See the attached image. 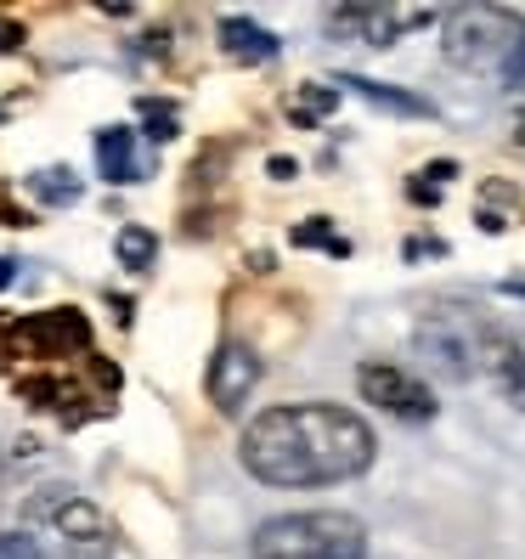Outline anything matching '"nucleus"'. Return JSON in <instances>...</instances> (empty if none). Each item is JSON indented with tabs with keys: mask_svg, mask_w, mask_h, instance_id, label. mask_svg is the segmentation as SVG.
<instances>
[{
	"mask_svg": "<svg viewBox=\"0 0 525 559\" xmlns=\"http://www.w3.org/2000/svg\"><path fill=\"white\" fill-rule=\"evenodd\" d=\"M0 469H7V457H0Z\"/></svg>",
	"mask_w": 525,
	"mask_h": 559,
	"instance_id": "b1692460",
	"label": "nucleus"
},
{
	"mask_svg": "<svg viewBox=\"0 0 525 559\" xmlns=\"http://www.w3.org/2000/svg\"><path fill=\"white\" fill-rule=\"evenodd\" d=\"M23 187H28V199L46 204V210H62V204L80 199V176L74 170H57V164H51V170H35Z\"/></svg>",
	"mask_w": 525,
	"mask_h": 559,
	"instance_id": "ddd939ff",
	"label": "nucleus"
},
{
	"mask_svg": "<svg viewBox=\"0 0 525 559\" xmlns=\"http://www.w3.org/2000/svg\"><path fill=\"white\" fill-rule=\"evenodd\" d=\"M23 525L35 537H51L57 554L62 548H85V543H114L108 514L96 509L91 498H80L74 486H40L23 498Z\"/></svg>",
	"mask_w": 525,
	"mask_h": 559,
	"instance_id": "39448f33",
	"label": "nucleus"
},
{
	"mask_svg": "<svg viewBox=\"0 0 525 559\" xmlns=\"http://www.w3.org/2000/svg\"><path fill=\"white\" fill-rule=\"evenodd\" d=\"M12 277H17V266H12L7 254H0V288H12Z\"/></svg>",
	"mask_w": 525,
	"mask_h": 559,
	"instance_id": "412c9836",
	"label": "nucleus"
},
{
	"mask_svg": "<svg viewBox=\"0 0 525 559\" xmlns=\"http://www.w3.org/2000/svg\"><path fill=\"white\" fill-rule=\"evenodd\" d=\"M423 23H435V7H334L327 12V28H334V35H350V40H362L373 51L396 46L407 28H423Z\"/></svg>",
	"mask_w": 525,
	"mask_h": 559,
	"instance_id": "6e6552de",
	"label": "nucleus"
},
{
	"mask_svg": "<svg viewBox=\"0 0 525 559\" xmlns=\"http://www.w3.org/2000/svg\"><path fill=\"white\" fill-rule=\"evenodd\" d=\"M509 294H525V277H514V283H509Z\"/></svg>",
	"mask_w": 525,
	"mask_h": 559,
	"instance_id": "5701e85b",
	"label": "nucleus"
},
{
	"mask_svg": "<svg viewBox=\"0 0 525 559\" xmlns=\"http://www.w3.org/2000/svg\"><path fill=\"white\" fill-rule=\"evenodd\" d=\"M520 46H525V17L509 7H452L441 17V51L452 69L503 74Z\"/></svg>",
	"mask_w": 525,
	"mask_h": 559,
	"instance_id": "20e7f679",
	"label": "nucleus"
},
{
	"mask_svg": "<svg viewBox=\"0 0 525 559\" xmlns=\"http://www.w3.org/2000/svg\"><path fill=\"white\" fill-rule=\"evenodd\" d=\"M114 254H119L124 272H147L158 260V238L147 233V226H124V233L114 238Z\"/></svg>",
	"mask_w": 525,
	"mask_h": 559,
	"instance_id": "2eb2a0df",
	"label": "nucleus"
},
{
	"mask_svg": "<svg viewBox=\"0 0 525 559\" xmlns=\"http://www.w3.org/2000/svg\"><path fill=\"white\" fill-rule=\"evenodd\" d=\"M514 142H525V108L514 114Z\"/></svg>",
	"mask_w": 525,
	"mask_h": 559,
	"instance_id": "4be33fe9",
	"label": "nucleus"
},
{
	"mask_svg": "<svg viewBox=\"0 0 525 559\" xmlns=\"http://www.w3.org/2000/svg\"><path fill=\"white\" fill-rule=\"evenodd\" d=\"M28 35H23V23H12V17H0V57H7V51H17Z\"/></svg>",
	"mask_w": 525,
	"mask_h": 559,
	"instance_id": "aec40b11",
	"label": "nucleus"
},
{
	"mask_svg": "<svg viewBox=\"0 0 525 559\" xmlns=\"http://www.w3.org/2000/svg\"><path fill=\"white\" fill-rule=\"evenodd\" d=\"M7 345L12 356H91V322L74 306H57V311H35V317H17L7 328Z\"/></svg>",
	"mask_w": 525,
	"mask_h": 559,
	"instance_id": "0eeeda50",
	"label": "nucleus"
},
{
	"mask_svg": "<svg viewBox=\"0 0 525 559\" xmlns=\"http://www.w3.org/2000/svg\"><path fill=\"white\" fill-rule=\"evenodd\" d=\"M503 340H509L503 328L491 322L486 311H475L469 300H435L430 311L418 317V334H413L418 356L430 361L441 379H457V384L475 379V373H491Z\"/></svg>",
	"mask_w": 525,
	"mask_h": 559,
	"instance_id": "f03ea898",
	"label": "nucleus"
},
{
	"mask_svg": "<svg viewBox=\"0 0 525 559\" xmlns=\"http://www.w3.org/2000/svg\"><path fill=\"white\" fill-rule=\"evenodd\" d=\"M334 103H339V91L334 85H300V96H294V103H288V119L294 124H322L327 114H334Z\"/></svg>",
	"mask_w": 525,
	"mask_h": 559,
	"instance_id": "dca6fc26",
	"label": "nucleus"
},
{
	"mask_svg": "<svg viewBox=\"0 0 525 559\" xmlns=\"http://www.w3.org/2000/svg\"><path fill=\"white\" fill-rule=\"evenodd\" d=\"M491 379H498L503 396L525 413V345H520V340H503L498 361H491Z\"/></svg>",
	"mask_w": 525,
	"mask_h": 559,
	"instance_id": "4468645a",
	"label": "nucleus"
},
{
	"mask_svg": "<svg viewBox=\"0 0 525 559\" xmlns=\"http://www.w3.org/2000/svg\"><path fill=\"white\" fill-rule=\"evenodd\" d=\"M254 559H362L368 525L345 509H306V514H272L249 537Z\"/></svg>",
	"mask_w": 525,
	"mask_h": 559,
	"instance_id": "7ed1b4c3",
	"label": "nucleus"
},
{
	"mask_svg": "<svg viewBox=\"0 0 525 559\" xmlns=\"http://www.w3.org/2000/svg\"><path fill=\"white\" fill-rule=\"evenodd\" d=\"M334 85H345V91H356V96H368L373 108L407 114V119H430V114H435L430 103H423V96H413V91H396V85H384V80H368V74H339Z\"/></svg>",
	"mask_w": 525,
	"mask_h": 559,
	"instance_id": "f8f14e48",
	"label": "nucleus"
},
{
	"mask_svg": "<svg viewBox=\"0 0 525 559\" xmlns=\"http://www.w3.org/2000/svg\"><path fill=\"white\" fill-rule=\"evenodd\" d=\"M96 170H103V181H114V187H136L147 176L142 153H136V130H124V124L96 130Z\"/></svg>",
	"mask_w": 525,
	"mask_h": 559,
	"instance_id": "9d476101",
	"label": "nucleus"
},
{
	"mask_svg": "<svg viewBox=\"0 0 525 559\" xmlns=\"http://www.w3.org/2000/svg\"><path fill=\"white\" fill-rule=\"evenodd\" d=\"M220 51L232 62H272L283 46H277L272 28H260L249 17H220Z\"/></svg>",
	"mask_w": 525,
	"mask_h": 559,
	"instance_id": "9b49d317",
	"label": "nucleus"
},
{
	"mask_svg": "<svg viewBox=\"0 0 525 559\" xmlns=\"http://www.w3.org/2000/svg\"><path fill=\"white\" fill-rule=\"evenodd\" d=\"M142 119H147V136H153V142H176L181 119H176L170 103H153V96H147V103H142Z\"/></svg>",
	"mask_w": 525,
	"mask_h": 559,
	"instance_id": "a211bd4d",
	"label": "nucleus"
},
{
	"mask_svg": "<svg viewBox=\"0 0 525 559\" xmlns=\"http://www.w3.org/2000/svg\"><path fill=\"white\" fill-rule=\"evenodd\" d=\"M356 390H362V402H373L379 413L402 418V424H430L435 418V390L413 379L407 368L396 361H362L356 368Z\"/></svg>",
	"mask_w": 525,
	"mask_h": 559,
	"instance_id": "423d86ee",
	"label": "nucleus"
},
{
	"mask_svg": "<svg viewBox=\"0 0 525 559\" xmlns=\"http://www.w3.org/2000/svg\"><path fill=\"white\" fill-rule=\"evenodd\" d=\"M520 345H525V340H520Z\"/></svg>",
	"mask_w": 525,
	"mask_h": 559,
	"instance_id": "393cba45",
	"label": "nucleus"
},
{
	"mask_svg": "<svg viewBox=\"0 0 525 559\" xmlns=\"http://www.w3.org/2000/svg\"><path fill=\"white\" fill-rule=\"evenodd\" d=\"M260 373H266V361H260L249 345L226 340V345L210 356V379H204V384H210V402H215V413L238 418V413H243V402L254 396Z\"/></svg>",
	"mask_w": 525,
	"mask_h": 559,
	"instance_id": "1a4fd4ad",
	"label": "nucleus"
},
{
	"mask_svg": "<svg viewBox=\"0 0 525 559\" xmlns=\"http://www.w3.org/2000/svg\"><path fill=\"white\" fill-rule=\"evenodd\" d=\"M0 559H46L35 532H0Z\"/></svg>",
	"mask_w": 525,
	"mask_h": 559,
	"instance_id": "6ab92c4d",
	"label": "nucleus"
},
{
	"mask_svg": "<svg viewBox=\"0 0 525 559\" xmlns=\"http://www.w3.org/2000/svg\"><path fill=\"white\" fill-rule=\"evenodd\" d=\"M373 457H379L373 424L339 402L266 407L243 424V441H238V464L260 486H277V491L356 480L373 469Z\"/></svg>",
	"mask_w": 525,
	"mask_h": 559,
	"instance_id": "f257e3e1",
	"label": "nucleus"
},
{
	"mask_svg": "<svg viewBox=\"0 0 525 559\" xmlns=\"http://www.w3.org/2000/svg\"><path fill=\"white\" fill-rule=\"evenodd\" d=\"M294 243L300 249H327V254H350V238H339L334 226H327V215H311L306 226H294Z\"/></svg>",
	"mask_w": 525,
	"mask_h": 559,
	"instance_id": "f3484780",
	"label": "nucleus"
}]
</instances>
